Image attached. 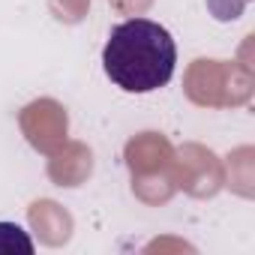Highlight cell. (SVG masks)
<instances>
[{"label": "cell", "instance_id": "cell-1", "mask_svg": "<svg viewBox=\"0 0 255 255\" xmlns=\"http://www.w3.org/2000/svg\"><path fill=\"white\" fill-rule=\"evenodd\" d=\"M177 45L150 18H126L111 27L102 48L105 75L126 93H153L174 78Z\"/></svg>", "mask_w": 255, "mask_h": 255}, {"label": "cell", "instance_id": "cell-2", "mask_svg": "<svg viewBox=\"0 0 255 255\" xmlns=\"http://www.w3.org/2000/svg\"><path fill=\"white\" fill-rule=\"evenodd\" d=\"M36 246L30 234L15 222H0V255H33Z\"/></svg>", "mask_w": 255, "mask_h": 255}]
</instances>
